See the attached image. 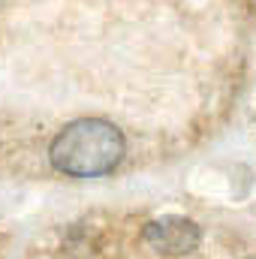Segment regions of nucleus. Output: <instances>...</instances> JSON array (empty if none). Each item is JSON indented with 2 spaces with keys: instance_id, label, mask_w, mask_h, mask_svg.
I'll return each mask as SVG.
<instances>
[{
  "instance_id": "3",
  "label": "nucleus",
  "mask_w": 256,
  "mask_h": 259,
  "mask_svg": "<svg viewBox=\"0 0 256 259\" xmlns=\"http://www.w3.org/2000/svg\"><path fill=\"white\" fill-rule=\"evenodd\" d=\"M253 259H256V256H253Z\"/></svg>"
},
{
  "instance_id": "2",
  "label": "nucleus",
  "mask_w": 256,
  "mask_h": 259,
  "mask_svg": "<svg viewBox=\"0 0 256 259\" xmlns=\"http://www.w3.org/2000/svg\"><path fill=\"white\" fill-rule=\"evenodd\" d=\"M145 241L163 256H187L199 247L202 232L187 217L166 214V217H157L145 226Z\"/></svg>"
},
{
  "instance_id": "1",
  "label": "nucleus",
  "mask_w": 256,
  "mask_h": 259,
  "mask_svg": "<svg viewBox=\"0 0 256 259\" xmlns=\"http://www.w3.org/2000/svg\"><path fill=\"white\" fill-rule=\"evenodd\" d=\"M127 142L124 133L100 118H81L66 124L52 148H49V160L58 172L72 175V178H97L112 172L121 160H124Z\"/></svg>"
}]
</instances>
